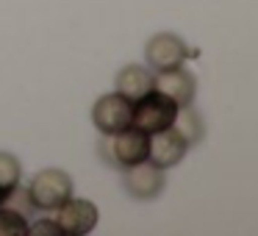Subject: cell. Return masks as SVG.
I'll return each instance as SVG.
<instances>
[{"label":"cell","mask_w":258,"mask_h":236,"mask_svg":"<svg viewBox=\"0 0 258 236\" xmlns=\"http://www.w3.org/2000/svg\"><path fill=\"white\" fill-rule=\"evenodd\" d=\"M28 195L34 208H42V211H56L70 195H73V178H70L64 169H42V172L34 175L28 186Z\"/></svg>","instance_id":"6da1fadb"},{"label":"cell","mask_w":258,"mask_h":236,"mask_svg":"<svg viewBox=\"0 0 258 236\" xmlns=\"http://www.w3.org/2000/svg\"><path fill=\"white\" fill-rule=\"evenodd\" d=\"M175 114H178V106L169 97H164L161 92L153 89L134 103V123L131 125L145 131V134H156V131H164L175 123Z\"/></svg>","instance_id":"7a4b0ae2"},{"label":"cell","mask_w":258,"mask_h":236,"mask_svg":"<svg viewBox=\"0 0 258 236\" xmlns=\"http://www.w3.org/2000/svg\"><path fill=\"white\" fill-rule=\"evenodd\" d=\"M97 206L92 200H84V197H73L70 195L61 206L56 208V228L58 233L64 236H84L89 230H95L97 225Z\"/></svg>","instance_id":"3957f363"},{"label":"cell","mask_w":258,"mask_h":236,"mask_svg":"<svg viewBox=\"0 0 258 236\" xmlns=\"http://www.w3.org/2000/svg\"><path fill=\"white\" fill-rule=\"evenodd\" d=\"M92 120H95V128L100 134L114 136L119 131L131 128V123H134V103L128 97H122L119 92L103 95L95 103V108H92Z\"/></svg>","instance_id":"277c9868"},{"label":"cell","mask_w":258,"mask_h":236,"mask_svg":"<svg viewBox=\"0 0 258 236\" xmlns=\"http://www.w3.org/2000/svg\"><path fill=\"white\" fill-rule=\"evenodd\" d=\"M186 150H189L186 139L172 128V125H169V128H164V131H156V134H150L147 161L156 164V167H161V169H167V167H175V164H180V158L186 156Z\"/></svg>","instance_id":"5b68a950"},{"label":"cell","mask_w":258,"mask_h":236,"mask_svg":"<svg viewBox=\"0 0 258 236\" xmlns=\"http://www.w3.org/2000/svg\"><path fill=\"white\" fill-rule=\"evenodd\" d=\"M145 56H147V64H150L156 73H161V70H169V67L183 64V58L189 56V50H186V45H183L180 36H175V34H156L150 42H147Z\"/></svg>","instance_id":"8992f818"},{"label":"cell","mask_w":258,"mask_h":236,"mask_svg":"<svg viewBox=\"0 0 258 236\" xmlns=\"http://www.w3.org/2000/svg\"><path fill=\"white\" fill-rule=\"evenodd\" d=\"M153 89L161 92L164 97L175 103V106H189L195 100V75L186 73L183 67H169L153 78Z\"/></svg>","instance_id":"52a82bcc"},{"label":"cell","mask_w":258,"mask_h":236,"mask_svg":"<svg viewBox=\"0 0 258 236\" xmlns=\"http://www.w3.org/2000/svg\"><path fill=\"white\" fill-rule=\"evenodd\" d=\"M125 189L139 200H153L164 189V169L150 164L147 158L139 164H131L125 175Z\"/></svg>","instance_id":"ba28073f"},{"label":"cell","mask_w":258,"mask_h":236,"mask_svg":"<svg viewBox=\"0 0 258 236\" xmlns=\"http://www.w3.org/2000/svg\"><path fill=\"white\" fill-rule=\"evenodd\" d=\"M147 147H150V134L139 128H125L119 134H114V161L122 164V167H131V164H139L147 158Z\"/></svg>","instance_id":"9c48e42d"},{"label":"cell","mask_w":258,"mask_h":236,"mask_svg":"<svg viewBox=\"0 0 258 236\" xmlns=\"http://www.w3.org/2000/svg\"><path fill=\"white\" fill-rule=\"evenodd\" d=\"M117 92L122 97H128L131 103H136L139 97H145L147 92H153V75L145 67L128 64L122 73L117 75Z\"/></svg>","instance_id":"30bf717a"},{"label":"cell","mask_w":258,"mask_h":236,"mask_svg":"<svg viewBox=\"0 0 258 236\" xmlns=\"http://www.w3.org/2000/svg\"><path fill=\"white\" fill-rule=\"evenodd\" d=\"M172 128L186 139V145H195V142H200V136H203V123H200V117H197L191 108H186V106H178V114H175Z\"/></svg>","instance_id":"8fae6325"},{"label":"cell","mask_w":258,"mask_h":236,"mask_svg":"<svg viewBox=\"0 0 258 236\" xmlns=\"http://www.w3.org/2000/svg\"><path fill=\"white\" fill-rule=\"evenodd\" d=\"M25 233H28L25 214L14 211L9 206H0V236H25Z\"/></svg>","instance_id":"7c38bea8"},{"label":"cell","mask_w":258,"mask_h":236,"mask_svg":"<svg viewBox=\"0 0 258 236\" xmlns=\"http://www.w3.org/2000/svg\"><path fill=\"white\" fill-rule=\"evenodd\" d=\"M20 175H23V169H20L17 158L9 153H0V189L12 192L14 186H20Z\"/></svg>","instance_id":"4fadbf2b"},{"label":"cell","mask_w":258,"mask_h":236,"mask_svg":"<svg viewBox=\"0 0 258 236\" xmlns=\"http://www.w3.org/2000/svg\"><path fill=\"white\" fill-rule=\"evenodd\" d=\"M39 233H58L56 222H53V219H39V222L28 225V233L25 236H39Z\"/></svg>","instance_id":"5bb4252c"},{"label":"cell","mask_w":258,"mask_h":236,"mask_svg":"<svg viewBox=\"0 0 258 236\" xmlns=\"http://www.w3.org/2000/svg\"><path fill=\"white\" fill-rule=\"evenodd\" d=\"M3 197H6V192H3V189H0V206H3Z\"/></svg>","instance_id":"9a60e30c"}]
</instances>
